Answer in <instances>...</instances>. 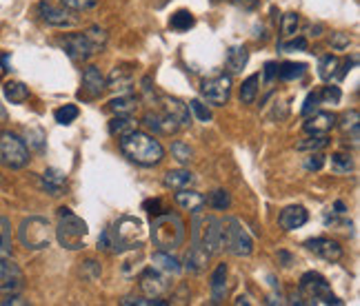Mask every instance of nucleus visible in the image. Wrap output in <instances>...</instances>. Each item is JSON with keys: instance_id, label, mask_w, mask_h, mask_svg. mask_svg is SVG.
<instances>
[{"instance_id": "nucleus-37", "label": "nucleus", "mask_w": 360, "mask_h": 306, "mask_svg": "<svg viewBox=\"0 0 360 306\" xmlns=\"http://www.w3.org/2000/svg\"><path fill=\"white\" fill-rule=\"evenodd\" d=\"M327 144H330V138H327V135L309 133L305 140H300L298 144H296V149L298 151H323Z\"/></svg>"}, {"instance_id": "nucleus-27", "label": "nucleus", "mask_w": 360, "mask_h": 306, "mask_svg": "<svg viewBox=\"0 0 360 306\" xmlns=\"http://www.w3.org/2000/svg\"><path fill=\"white\" fill-rule=\"evenodd\" d=\"M141 107V98L132 96V93H123V96L114 98L109 102V111H114L116 115H134Z\"/></svg>"}, {"instance_id": "nucleus-42", "label": "nucleus", "mask_w": 360, "mask_h": 306, "mask_svg": "<svg viewBox=\"0 0 360 306\" xmlns=\"http://www.w3.org/2000/svg\"><path fill=\"white\" fill-rule=\"evenodd\" d=\"M172 155L176 157V160H178L180 164H187V162L194 157V151H192V146H189L187 142L176 140V142L172 144Z\"/></svg>"}, {"instance_id": "nucleus-1", "label": "nucleus", "mask_w": 360, "mask_h": 306, "mask_svg": "<svg viewBox=\"0 0 360 306\" xmlns=\"http://www.w3.org/2000/svg\"><path fill=\"white\" fill-rule=\"evenodd\" d=\"M120 151L125 153L127 160H132L141 166H156L165 157L163 144L158 142L154 135L134 129L129 133L120 135Z\"/></svg>"}, {"instance_id": "nucleus-3", "label": "nucleus", "mask_w": 360, "mask_h": 306, "mask_svg": "<svg viewBox=\"0 0 360 306\" xmlns=\"http://www.w3.org/2000/svg\"><path fill=\"white\" fill-rule=\"evenodd\" d=\"M87 222L78 218L71 209L62 207L58 209V227L54 229V236L58 238L62 249L69 251H80L84 249V240H87Z\"/></svg>"}, {"instance_id": "nucleus-31", "label": "nucleus", "mask_w": 360, "mask_h": 306, "mask_svg": "<svg viewBox=\"0 0 360 306\" xmlns=\"http://www.w3.org/2000/svg\"><path fill=\"white\" fill-rule=\"evenodd\" d=\"M3 93H5V98H7L9 102H12V104H23V102L29 98V89H27V84L18 82V80H9V82H5Z\"/></svg>"}, {"instance_id": "nucleus-51", "label": "nucleus", "mask_w": 360, "mask_h": 306, "mask_svg": "<svg viewBox=\"0 0 360 306\" xmlns=\"http://www.w3.org/2000/svg\"><path fill=\"white\" fill-rule=\"evenodd\" d=\"M27 140L36 151L45 149V133H42L40 129H27Z\"/></svg>"}, {"instance_id": "nucleus-55", "label": "nucleus", "mask_w": 360, "mask_h": 306, "mask_svg": "<svg viewBox=\"0 0 360 306\" xmlns=\"http://www.w3.org/2000/svg\"><path fill=\"white\" fill-rule=\"evenodd\" d=\"M231 5H236L240 9H247V12H251V9H256L260 0H229Z\"/></svg>"}, {"instance_id": "nucleus-44", "label": "nucleus", "mask_w": 360, "mask_h": 306, "mask_svg": "<svg viewBox=\"0 0 360 306\" xmlns=\"http://www.w3.org/2000/svg\"><path fill=\"white\" fill-rule=\"evenodd\" d=\"M100 3V0H60L62 7H67L69 12H89Z\"/></svg>"}, {"instance_id": "nucleus-25", "label": "nucleus", "mask_w": 360, "mask_h": 306, "mask_svg": "<svg viewBox=\"0 0 360 306\" xmlns=\"http://www.w3.org/2000/svg\"><path fill=\"white\" fill-rule=\"evenodd\" d=\"M176 204L183 207L185 211H192V213H196V211H200L207 204V200H205V195H200L198 191H192V189L187 187V189H178Z\"/></svg>"}, {"instance_id": "nucleus-40", "label": "nucleus", "mask_w": 360, "mask_h": 306, "mask_svg": "<svg viewBox=\"0 0 360 306\" xmlns=\"http://www.w3.org/2000/svg\"><path fill=\"white\" fill-rule=\"evenodd\" d=\"M12 278H23V271L9 258H0V282L12 280Z\"/></svg>"}, {"instance_id": "nucleus-56", "label": "nucleus", "mask_w": 360, "mask_h": 306, "mask_svg": "<svg viewBox=\"0 0 360 306\" xmlns=\"http://www.w3.org/2000/svg\"><path fill=\"white\" fill-rule=\"evenodd\" d=\"M98 251H111V238H109V229L102 231V236L98 238Z\"/></svg>"}, {"instance_id": "nucleus-8", "label": "nucleus", "mask_w": 360, "mask_h": 306, "mask_svg": "<svg viewBox=\"0 0 360 306\" xmlns=\"http://www.w3.org/2000/svg\"><path fill=\"white\" fill-rule=\"evenodd\" d=\"M298 298L303 304H343L332 293L330 282H327L321 273L309 271L300 278L298 284Z\"/></svg>"}, {"instance_id": "nucleus-38", "label": "nucleus", "mask_w": 360, "mask_h": 306, "mask_svg": "<svg viewBox=\"0 0 360 306\" xmlns=\"http://www.w3.org/2000/svg\"><path fill=\"white\" fill-rule=\"evenodd\" d=\"M330 166H332L334 173L345 175V173H349L354 169V157L349 155V153H334L330 157Z\"/></svg>"}, {"instance_id": "nucleus-6", "label": "nucleus", "mask_w": 360, "mask_h": 306, "mask_svg": "<svg viewBox=\"0 0 360 306\" xmlns=\"http://www.w3.org/2000/svg\"><path fill=\"white\" fill-rule=\"evenodd\" d=\"M54 240V227L47 218L40 216H29L25 218L18 227V242L27 251H42L51 245Z\"/></svg>"}, {"instance_id": "nucleus-33", "label": "nucleus", "mask_w": 360, "mask_h": 306, "mask_svg": "<svg viewBox=\"0 0 360 306\" xmlns=\"http://www.w3.org/2000/svg\"><path fill=\"white\" fill-rule=\"evenodd\" d=\"M136 122L132 115H116V118H111L109 120V133L111 135H125V133H129V131H134L136 129Z\"/></svg>"}, {"instance_id": "nucleus-26", "label": "nucleus", "mask_w": 360, "mask_h": 306, "mask_svg": "<svg viewBox=\"0 0 360 306\" xmlns=\"http://www.w3.org/2000/svg\"><path fill=\"white\" fill-rule=\"evenodd\" d=\"M227 295V265H218L216 271L211 273V300L214 304H220Z\"/></svg>"}, {"instance_id": "nucleus-50", "label": "nucleus", "mask_w": 360, "mask_h": 306, "mask_svg": "<svg viewBox=\"0 0 360 306\" xmlns=\"http://www.w3.org/2000/svg\"><path fill=\"white\" fill-rule=\"evenodd\" d=\"M318 107H321V98H318V91H314V93H309V96L305 98V104H303V109H300V113L305 115H309V113H314V111H318Z\"/></svg>"}, {"instance_id": "nucleus-28", "label": "nucleus", "mask_w": 360, "mask_h": 306, "mask_svg": "<svg viewBox=\"0 0 360 306\" xmlns=\"http://www.w3.org/2000/svg\"><path fill=\"white\" fill-rule=\"evenodd\" d=\"M194 173L192 171H185V169H174V171H167L165 173V187L167 189H174V191H178V189H187L194 184Z\"/></svg>"}, {"instance_id": "nucleus-43", "label": "nucleus", "mask_w": 360, "mask_h": 306, "mask_svg": "<svg viewBox=\"0 0 360 306\" xmlns=\"http://www.w3.org/2000/svg\"><path fill=\"white\" fill-rule=\"evenodd\" d=\"M209 204L214 209H218V211H225V209L231 207V195L225 191V189H218V191H214L209 195Z\"/></svg>"}, {"instance_id": "nucleus-13", "label": "nucleus", "mask_w": 360, "mask_h": 306, "mask_svg": "<svg viewBox=\"0 0 360 306\" xmlns=\"http://www.w3.org/2000/svg\"><path fill=\"white\" fill-rule=\"evenodd\" d=\"M38 16L45 25L49 27H73L78 23V18L73 16V12H69L67 7H56L47 3V0H42V3H38Z\"/></svg>"}, {"instance_id": "nucleus-36", "label": "nucleus", "mask_w": 360, "mask_h": 306, "mask_svg": "<svg viewBox=\"0 0 360 306\" xmlns=\"http://www.w3.org/2000/svg\"><path fill=\"white\" fill-rule=\"evenodd\" d=\"M12 256V224L9 220L0 216V258Z\"/></svg>"}, {"instance_id": "nucleus-16", "label": "nucleus", "mask_w": 360, "mask_h": 306, "mask_svg": "<svg viewBox=\"0 0 360 306\" xmlns=\"http://www.w3.org/2000/svg\"><path fill=\"white\" fill-rule=\"evenodd\" d=\"M132 87H134V65H129V62L116 65L107 78V89L116 93H129Z\"/></svg>"}, {"instance_id": "nucleus-12", "label": "nucleus", "mask_w": 360, "mask_h": 306, "mask_svg": "<svg viewBox=\"0 0 360 306\" xmlns=\"http://www.w3.org/2000/svg\"><path fill=\"white\" fill-rule=\"evenodd\" d=\"M358 62L356 56L349 58H338V56H323L321 62H318V76L325 80V82H332V80H343L349 69Z\"/></svg>"}, {"instance_id": "nucleus-57", "label": "nucleus", "mask_w": 360, "mask_h": 306, "mask_svg": "<svg viewBox=\"0 0 360 306\" xmlns=\"http://www.w3.org/2000/svg\"><path fill=\"white\" fill-rule=\"evenodd\" d=\"M278 260L282 262V267H285V269H289V267L294 265L291 253H287V251H278Z\"/></svg>"}, {"instance_id": "nucleus-58", "label": "nucleus", "mask_w": 360, "mask_h": 306, "mask_svg": "<svg viewBox=\"0 0 360 306\" xmlns=\"http://www.w3.org/2000/svg\"><path fill=\"white\" fill-rule=\"evenodd\" d=\"M0 304H5V306H9V304H27L23 298H20V295H7L5 300H0Z\"/></svg>"}, {"instance_id": "nucleus-4", "label": "nucleus", "mask_w": 360, "mask_h": 306, "mask_svg": "<svg viewBox=\"0 0 360 306\" xmlns=\"http://www.w3.org/2000/svg\"><path fill=\"white\" fill-rule=\"evenodd\" d=\"M218 238H220V249L236 258H247L253 251V240L240 224L236 218H222L218 220Z\"/></svg>"}, {"instance_id": "nucleus-53", "label": "nucleus", "mask_w": 360, "mask_h": 306, "mask_svg": "<svg viewBox=\"0 0 360 306\" xmlns=\"http://www.w3.org/2000/svg\"><path fill=\"white\" fill-rule=\"evenodd\" d=\"M143 209L147 211V213H152V216H158V213H163V202H161V200H147V202L143 204Z\"/></svg>"}, {"instance_id": "nucleus-32", "label": "nucleus", "mask_w": 360, "mask_h": 306, "mask_svg": "<svg viewBox=\"0 0 360 306\" xmlns=\"http://www.w3.org/2000/svg\"><path fill=\"white\" fill-rule=\"evenodd\" d=\"M307 73V65H303V62H282V65H278V78L280 80H300L303 76Z\"/></svg>"}, {"instance_id": "nucleus-30", "label": "nucleus", "mask_w": 360, "mask_h": 306, "mask_svg": "<svg viewBox=\"0 0 360 306\" xmlns=\"http://www.w3.org/2000/svg\"><path fill=\"white\" fill-rule=\"evenodd\" d=\"M152 262H154L156 269H161L165 273H172V276H176V273H180V269H183L180 267V262L172 256V251H156Z\"/></svg>"}, {"instance_id": "nucleus-52", "label": "nucleus", "mask_w": 360, "mask_h": 306, "mask_svg": "<svg viewBox=\"0 0 360 306\" xmlns=\"http://www.w3.org/2000/svg\"><path fill=\"white\" fill-rule=\"evenodd\" d=\"M330 42H332V47L336 51H345V49H349V45H352V38H349V34H343V31H338V34L332 36Z\"/></svg>"}, {"instance_id": "nucleus-39", "label": "nucleus", "mask_w": 360, "mask_h": 306, "mask_svg": "<svg viewBox=\"0 0 360 306\" xmlns=\"http://www.w3.org/2000/svg\"><path fill=\"white\" fill-rule=\"evenodd\" d=\"M298 23H300V18H298V14H296V12L285 14L282 16V23H280V36L282 38L296 36V31H298Z\"/></svg>"}, {"instance_id": "nucleus-22", "label": "nucleus", "mask_w": 360, "mask_h": 306, "mask_svg": "<svg viewBox=\"0 0 360 306\" xmlns=\"http://www.w3.org/2000/svg\"><path fill=\"white\" fill-rule=\"evenodd\" d=\"M67 175L60 171V169H47L45 173L40 175V187L42 191H47L49 195H62V189H65Z\"/></svg>"}, {"instance_id": "nucleus-18", "label": "nucleus", "mask_w": 360, "mask_h": 306, "mask_svg": "<svg viewBox=\"0 0 360 306\" xmlns=\"http://www.w3.org/2000/svg\"><path fill=\"white\" fill-rule=\"evenodd\" d=\"M143 124L147 129H152L154 133H161V135H172L180 129L178 122L165 111H147L143 118Z\"/></svg>"}, {"instance_id": "nucleus-20", "label": "nucleus", "mask_w": 360, "mask_h": 306, "mask_svg": "<svg viewBox=\"0 0 360 306\" xmlns=\"http://www.w3.org/2000/svg\"><path fill=\"white\" fill-rule=\"evenodd\" d=\"M161 102H163V111L167 115H172V118L178 122L180 129L192 124V111H189V104H185L178 98H169V96H161Z\"/></svg>"}, {"instance_id": "nucleus-60", "label": "nucleus", "mask_w": 360, "mask_h": 306, "mask_svg": "<svg viewBox=\"0 0 360 306\" xmlns=\"http://www.w3.org/2000/svg\"><path fill=\"white\" fill-rule=\"evenodd\" d=\"M236 304H249V302H247V298H238Z\"/></svg>"}, {"instance_id": "nucleus-21", "label": "nucleus", "mask_w": 360, "mask_h": 306, "mask_svg": "<svg viewBox=\"0 0 360 306\" xmlns=\"http://www.w3.org/2000/svg\"><path fill=\"white\" fill-rule=\"evenodd\" d=\"M307 220H309V213L305 211V207L300 204H291L287 209H282L280 211V216H278V224L282 231H296V229H300Z\"/></svg>"}, {"instance_id": "nucleus-15", "label": "nucleus", "mask_w": 360, "mask_h": 306, "mask_svg": "<svg viewBox=\"0 0 360 306\" xmlns=\"http://www.w3.org/2000/svg\"><path fill=\"white\" fill-rule=\"evenodd\" d=\"M141 289L147 298H163V295L169 291V282L156 267L145 269L141 276Z\"/></svg>"}, {"instance_id": "nucleus-47", "label": "nucleus", "mask_w": 360, "mask_h": 306, "mask_svg": "<svg viewBox=\"0 0 360 306\" xmlns=\"http://www.w3.org/2000/svg\"><path fill=\"white\" fill-rule=\"evenodd\" d=\"M123 306H167L161 298H125L120 302Z\"/></svg>"}, {"instance_id": "nucleus-19", "label": "nucleus", "mask_w": 360, "mask_h": 306, "mask_svg": "<svg viewBox=\"0 0 360 306\" xmlns=\"http://www.w3.org/2000/svg\"><path fill=\"white\" fill-rule=\"evenodd\" d=\"M336 126V115L332 111H314L307 115V120L303 122V129L307 133L316 135H327Z\"/></svg>"}, {"instance_id": "nucleus-11", "label": "nucleus", "mask_w": 360, "mask_h": 306, "mask_svg": "<svg viewBox=\"0 0 360 306\" xmlns=\"http://www.w3.org/2000/svg\"><path fill=\"white\" fill-rule=\"evenodd\" d=\"M200 93L209 104H216V107H222L227 104L231 98V78L225 76V73H218V76H211L203 82L200 87Z\"/></svg>"}, {"instance_id": "nucleus-10", "label": "nucleus", "mask_w": 360, "mask_h": 306, "mask_svg": "<svg viewBox=\"0 0 360 306\" xmlns=\"http://www.w3.org/2000/svg\"><path fill=\"white\" fill-rule=\"evenodd\" d=\"M0 160L9 169H25L31 160L27 142L14 131H0Z\"/></svg>"}, {"instance_id": "nucleus-59", "label": "nucleus", "mask_w": 360, "mask_h": 306, "mask_svg": "<svg viewBox=\"0 0 360 306\" xmlns=\"http://www.w3.org/2000/svg\"><path fill=\"white\" fill-rule=\"evenodd\" d=\"M334 209H336V213H345V211H347V207H345V202H341V200H338V202L334 204Z\"/></svg>"}, {"instance_id": "nucleus-54", "label": "nucleus", "mask_w": 360, "mask_h": 306, "mask_svg": "<svg viewBox=\"0 0 360 306\" xmlns=\"http://www.w3.org/2000/svg\"><path fill=\"white\" fill-rule=\"evenodd\" d=\"M262 76H264V80H267V82H271L273 78H276L278 76V65H276V62H267V65H264Z\"/></svg>"}, {"instance_id": "nucleus-29", "label": "nucleus", "mask_w": 360, "mask_h": 306, "mask_svg": "<svg viewBox=\"0 0 360 306\" xmlns=\"http://www.w3.org/2000/svg\"><path fill=\"white\" fill-rule=\"evenodd\" d=\"M341 129L347 138L352 140V144L358 146V140H360V113H358V109H352L343 115Z\"/></svg>"}, {"instance_id": "nucleus-17", "label": "nucleus", "mask_w": 360, "mask_h": 306, "mask_svg": "<svg viewBox=\"0 0 360 306\" xmlns=\"http://www.w3.org/2000/svg\"><path fill=\"white\" fill-rule=\"evenodd\" d=\"M82 91L87 93V98L93 100V98H100L105 91H107V78L102 76L98 67H84L82 71Z\"/></svg>"}, {"instance_id": "nucleus-2", "label": "nucleus", "mask_w": 360, "mask_h": 306, "mask_svg": "<svg viewBox=\"0 0 360 306\" xmlns=\"http://www.w3.org/2000/svg\"><path fill=\"white\" fill-rule=\"evenodd\" d=\"M107 31L102 27H89L80 34H65L58 38V45L73 62H87L91 56L100 54L107 45Z\"/></svg>"}, {"instance_id": "nucleus-34", "label": "nucleus", "mask_w": 360, "mask_h": 306, "mask_svg": "<svg viewBox=\"0 0 360 306\" xmlns=\"http://www.w3.org/2000/svg\"><path fill=\"white\" fill-rule=\"evenodd\" d=\"M258 84H260V73H253V76H249L245 82H242V87H240V102L242 104H251L253 100H256Z\"/></svg>"}, {"instance_id": "nucleus-35", "label": "nucleus", "mask_w": 360, "mask_h": 306, "mask_svg": "<svg viewBox=\"0 0 360 306\" xmlns=\"http://www.w3.org/2000/svg\"><path fill=\"white\" fill-rule=\"evenodd\" d=\"M194 25H196L194 14L185 12V9H180V12H176L172 18H169V27H172L174 31H180V34H183V31H189Z\"/></svg>"}, {"instance_id": "nucleus-48", "label": "nucleus", "mask_w": 360, "mask_h": 306, "mask_svg": "<svg viewBox=\"0 0 360 306\" xmlns=\"http://www.w3.org/2000/svg\"><path fill=\"white\" fill-rule=\"evenodd\" d=\"M325 164V155L321 151H309V155L305 157V169L307 171H321Z\"/></svg>"}, {"instance_id": "nucleus-61", "label": "nucleus", "mask_w": 360, "mask_h": 306, "mask_svg": "<svg viewBox=\"0 0 360 306\" xmlns=\"http://www.w3.org/2000/svg\"><path fill=\"white\" fill-rule=\"evenodd\" d=\"M211 3H218V0H211Z\"/></svg>"}, {"instance_id": "nucleus-45", "label": "nucleus", "mask_w": 360, "mask_h": 306, "mask_svg": "<svg viewBox=\"0 0 360 306\" xmlns=\"http://www.w3.org/2000/svg\"><path fill=\"white\" fill-rule=\"evenodd\" d=\"M318 98H321V104H338L343 98V93L338 87H334V84H330V87H323L318 91Z\"/></svg>"}, {"instance_id": "nucleus-14", "label": "nucleus", "mask_w": 360, "mask_h": 306, "mask_svg": "<svg viewBox=\"0 0 360 306\" xmlns=\"http://www.w3.org/2000/svg\"><path fill=\"white\" fill-rule=\"evenodd\" d=\"M305 249L314 253V256H318L327 262H338L343 258V247L338 245L336 240H330V238H312L305 242Z\"/></svg>"}, {"instance_id": "nucleus-46", "label": "nucleus", "mask_w": 360, "mask_h": 306, "mask_svg": "<svg viewBox=\"0 0 360 306\" xmlns=\"http://www.w3.org/2000/svg\"><path fill=\"white\" fill-rule=\"evenodd\" d=\"M278 49L285 51V54H291V51H305L307 49V38L300 36V38H291L287 42H278Z\"/></svg>"}, {"instance_id": "nucleus-7", "label": "nucleus", "mask_w": 360, "mask_h": 306, "mask_svg": "<svg viewBox=\"0 0 360 306\" xmlns=\"http://www.w3.org/2000/svg\"><path fill=\"white\" fill-rule=\"evenodd\" d=\"M109 238H111V251L116 253L138 249L145 238L143 222L138 218L123 216L118 222L114 224V229H109Z\"/></svg>"}, {"instance_id": "nucleus-5", "label": "nucleus", "mask_w": 360, "mask_h": 306, "mask_svg": "<svg viewBox=\"0 0 360 306\" xmlns=\"http://www.w3.org/2000/svg\"><path fill=\"white\" fill-rule=\"evenodd\" d=\"M152 240L158 251H174L185 242V222L172 213H158L152 222Z\"/></svg>"}, {"instance_id": "nucleus-24", "label": "nucleus", "mask_w": 360, "mask_h": 306, "mask_svg": "<svg viewBox=\"0 0 360 306\" xmlns=\"http://www.w3.org/2000/svg\"><path fill=\"white\" fill-rule=\"evenodd\" d=\"M209 253L205 249H200L196 245L189 247V251L185 253V269L189 273H203L207 269V262H209Z\"/></svg>"}, {"instance_id": "nucleus-23", "label": "nucleus", "mask_w": 360, "mask_h": 306, "mask_svg": "<svg viewBox=\"0 0 360 306\" xmlns=\"http://www.w3.org/2000/svg\"><path fill=\"white\" fill-rule=\"evenodd\" d=\"M249 62V51L247 47L236 45V47H229L227 49V56H225V67L229 73H240L242 69L247 67Z\"/></svg>"}, {"instance_id": "nucleus-49", "label": "nucleus", "mask_w": 360, "mask_h": 306, "mask_svg": "<svg viewBox=\"0 0 360 306\" xmlns=\"http://www.w3.org/2000/svg\"><path fill=\"white\" fill-rule=\"evenodd\" d=\"M189 111H192L200 122H209L211 120V111L207 109V104H203L200 100H192V102H189Z\"/></svg>"}, {"instance_id": "nucleus-9", "label": "nucleus", "mask_w": 360, "mask_h": 306, "mask_svg": "<svg viewBox=\"0 0 360 306\" xmlns=\"http://www.w3.org/2000/svg\"><path fill=\"white\" fill-rule=\"evenodd\" d=\"M192 245L205 249L209 256H216V253L220 251L218 218L196 211L194 218H192Z\"/></svg>"}, {"instance_id": "nucleus-41", "label": "nucleus", "mask_w": 360, "mask_h": 306, "mask_svg": "<svg viewBox=\"0 0 360 306\" xmlns=\"http://www.w3.org/2000/svg\"><path fill=\"white\" fill-rule=\"evenodd\" d=\"M78 107L76 104H65V107H60V109H56L54 111V118H56V122L58 124H71L73 120L78 118Z\"/></svg>"}]
</instances>
